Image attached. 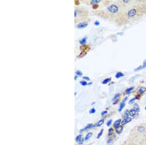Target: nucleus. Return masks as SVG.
<instances>
[{
  "instance_id": "nucleus-1",
  "label": "nucleus",
  "mask_w": 146,
  "mask_h": 145,
  "mask_svg": "<svg viewBox=\"0 0 146 145\" xmlns=\"http://www.w3.org/2000/svg\"><path fill=\"white\" fill-rule=\"evenodd\" d=\"M146 12V4L141 2H137L135 5L124 12L122 16L118 20L120 21L123 19V22L133 21L141 17Z\"/></svg>"
},
{
  "instance_id": "nucleus-2",
  "label": "nucleus",
  "mask_w": 146,
  "mask_h": 145,
  "mask_svg": "<svg viewBox=\"0 0 146 145\" xmlns=\"http://www.w3.org/2000/svg\"><path fill=\"white\" fill-rule=\"evenodd\" d=\"M146 135V123L140 124L132 128L129 138L141 143Z\"/></svg>"
},
{
  "instance_id": "nucleus-3",
  "label": "nucleus",
  "mask_w": 146,
  "mask_h": 145,
  "mask_svg": "<svg viewBox=\"0 0 146 145\" xmlns=\"http://www.w3.org/2000/svg\"><path fill=\"white\" fill-rule=\"evenodd\" d=\"M118 3L122 6L123 8L124 7H128V9H129L131 7L135 5L136 3L137 2L134 1H129V0H123V1H119Z\"/></svg>"
},
{
  "instance_id": "nucleus-4",
  "label": "nucleus",
  "mask_w": 146,
  "mask_h": 145,
  "mask_svg": "<svg viewBox=\"0 0 146 145\" xmlns=\"http://www.w3.org/2000/svg\"><path fill=\"white\" fill-rule=\"evenodd\" d=\"M121 145H142L141 143L138 142L136 140L129 138L128 140L125 141Z\"/></svg>"
},
{
  "instance_id": "nucleus-5",
  "label": "nucleus",
  "mask_w": 146,
  "mask_h": 145,
  "mask_svg": "<svg viewBox=\"0 0 146 145\" xmlns=\"http://www.w3.org/2000/svg\"><path fill=\"white\" fill-rule=\"evenodd\" d=\"M131 120H132V119H131V117H130L129 116L126 117V118H125L122 121L121 123V125L124 126L125 125H126L127 124L129 123V122H131Z\"/></svg>"
},
{
  "instance_id": "nucleus-6",
  "label": "nucleus",
  "mask_w": 146,
  "mask_h": 145,
  "mask_svg": "<svg viewBox=\"0 0 146 145\" xmlns=\"http://www.w3.org/2000/svg\"><path fill=\"white\" fill-rule=\"evenodd\" d=\"M88 25V23L85 22L83 23H78V25L76 26V27L78 29H84L85 27H86Z\"/></svg>"
},
{
  "instance_id": "nucleus-7",
  "label": "nucleus",
  "mask_w": 146,
  "mask_h": 145,
  "mask_svg": "<svg viewBox=\"0 0 146 145\" xmlns=\"http://www.w3.org/2000/svg\"><path fill=\"white\" fill-rule=\"evenodd\" d=\"M127 99H128V97H126V98L123 100L122 102L121 103V104H120V105L119 108V112H121L122 110L124 108L125 106V102L126 101V100H127Z\"/></svg>"
},
{
  "instance_id": "nucleus-8",
  "label": "nucleus",
  "mask_w": 146,
  "mask_h": 145,
  "mask_svg": "<svg viewBox=\"0 0 146 145\" xmlns=\"http://www.w3.org/2000/svg\"><path fill=\"white\" fill-rule=\"evenodd\" d=\"M115 132H116V134H121V133H122V132L123 131V126L120 125L119 126H118V127H117L116 128H115Z\"/></svg>"
},
{
  "instance_id": "nucleus-9",
  "label": "nucleus",
  "mask_w": 146,
  "mask_h": 145,
  "mask_svg": "<svg viewBox=\"0 0 146 145\" xmlns=\"http://www.w3.org/2000/svg\"><path fill=\"white\" fill-rule=\"evenodd\" d=\"M76 142H78L80 144H82L83 143V139L82 138V135L80 134L76 136Z\"/></svg>"
},
{
  "instance_id": "nucleus-10",
  "label": "nucleus",
  "mask_w": 146,
  "mask_h": 145,
  "mask_svg": "<svg viewBox=\"0 0 146 145\" xmlns=\"http://www.w3.org/2000/svg\"><path fill=\"white\" fill-rule=\"evenodd\" d=\"M121 123V120L120 119H118L115 121V123L113 124V127L114 128H115L119 126L120 124Z\"/></svg>"
},
{
  "instance_id": "nucleus-11",
  "label": "nucleus",
  "mask_w": 146,
  "mask_h": 145,
  "mask_svg": "<svg viewBox=\"0 0 146 145\" xmlns=\"http://www.w3.org/2000/svg\"><path fill=\"white\" fill-rule=\"evenodd\" d=\"M136 110L134 108H132L129 111V115L131 117H135L136 114Z\"/></svg>"
},
{
  "instance_id": "nucleus-12",
  "label": "nucleus",
  "mask_w": 146,
  "mask_h": 145,
  "mask_svg": "<svg viewBox=\"0 0 146 145\" xmlns=\"http://www.w3.org/2000/svg\"><path fill=\"white\" fill-rule=\"evenodd\" d=\"M146 88H145V87H141V88H140L139 90L138 91V94H143V93L146 92Z\"/></svg>"
},
{
  "instance_id": "nucleus-13",
  "label": "nucleus",
  "mask_w": 146,
  "mask_h": 145,
  "mask_svg": "<svg viewBox=\"0 0 146 145\" xmlns=\"http://www.w3.org/2000/svg\"><path fill=\"white\" fill-rule=\"evenodd\" d=\"M104 123V119H101L96 124V126L97 127H100Z\"/></svg>"
},
{
  "instance_id": "nucleus-14",
  "label": "nucleus",
  "mask_w": 146,
  "mask_h": 145,
  "mask_svg": "<svg viewBox=\"0 0 146 145\" xmlns=\"http://www.w3.org/2000/svg\"><path fill=\"white\" fill-rule=\"evenodd\" d=\"M93 135V134H92V132H89V133H88L86 135V136H85V140L87 141V140H88Z\"/></svg>"
},
{
  "instance_id": "nucleus-15",
  "label": "nucleus",
  "mask_w": 146,
  "mask_h": 145,
  "mask_svg": "<svg viewBox=\"0 0 146 145\" xmlns=\"http://www.w3.org/2000/svg\"><path fill=\"white\" fill-rule=\"evenodd\" d=\"M87 41L86 37H84L83 39H82V40H80V43L81 45H84L85 43H86Z\"/></svg>"
},
{
  "instance_id": "nucleus-16",
  "label": "nucleus",
  "mask_w": 146,
  "mask_h": 145,
  "mask_svg": "<svg viewBox=\"0 0 146 145\" xmlns=\"http://www.w3.org/2000/svg\"><path fill=\"white\" fill-rule=\"evenodd\" d=\"M133 89H134L133 87H131V88H128V89L126 91V94H131V92L133 90Z\"/></svg>"
},
{
  "instance_id": "nucleus-17",
  "label": "nucleus",
  "mask_w": 146,
  "mask_h": 145,
  "mask_svg": "<svg viewBox=\"0 0 146 145\" xmlns=\"http://www.w3.org/2000/svg\"><path fill=\"white\" fill-rule=\"evenodd\" d=\"M100 2V0H92L91 2H90V3L92 5H96V3H99Z\"/></svg>"
},
{
  "instance_id": "nucleus-18",
  "label": "nucleus",
  "mask_w": 146,
  "mask_h": 145,
  "mask_svg": "<svg viewBox=\"0 0 146 145\" xmlns=\"http://www.w3.org/2000/svg\"><path fill=\"white\" fill-rule=\"evenodd\" d=\"M124 76V74H123L122 73H121V72H118V73H117L116 74V75H115V77H116V78H119L120 77H122Z\"/></svg>"
},
{
  "instance_id": "nucleus-19",
  "label": "nucleus",
  "mask_w": 146,
  "mask_h": 145,
  "mask_svg": "<svg viewBox=\"0 0 146 145\" xmlns=\"http://www.w3.org/2000/svg\"><path fill=\"white\" fill-rule=\"evenodd\" d=\"M107 144L108 145H112L113 144V139L111 138H110L109 139H108L107 141Z\"/></svg>"
},
{
  "instance_id": "nucleus-20",
  "label": "nucleus",
  "mask_w": 146,
  "mask_h": 145,
  "mask_svg": "<svg viewBox=\"0 0 146 145\" xmlns=\"http://www.w3.org/2000/svg\"><path fill=\"white\" fill-rule=\"evenodd\" d=\"M92 127H93V125L92 124H89V125L87 126L84 129H83L82 130H88V129H90Z\"/></svg>"
},
{
  "instance_id": "nucleus-21",
  "label": "nucleus",
  "mask_w": 146,
  "mask_h": 145,
  "mask_svg": "<svg viewBox=\"0 0 146 145\" xmlns=\"http://www.w3.org/2000/svg\"><path fill=\"white\" fill-rule=\"evenodd\" d=\"M133 108L135 109L137 112L139 111L140 109L139 108V107H138L137 104H135V105H134V108Z\"/></svg>"
},
{
  "instance_id": "nucleus-22",
  "label": "nucleus",
  "mask_w": 146,
  "mask_h": 145,
  "mask_svg": "<svg viewBox=\"0 0 146 145\" xmlns=\"http://www.w3.org/2000/svg\"><path fill=\"white\" fill-rule=\"evenodd\" d=\"M111 78H107L106 79H105L104 81H103V82H102V84H106L108 83L109 82L111 81Z\"/></svg>"
},
{
  "instance_id": "nucleus-23",
  "label": "nucleus",
  "mask_w": 146,
  "mask_h": 145,
  "mask_svg": "<svg viewBox=\"0 0 146 145\" xmlns=\"http://www.w3.org/2000/svg\"><path fill=\"white\" fill-rule=\"evenodd\" d=\"M80 84L82 85V86H86L88 84L87 83L86 81H81L80 82Z\"/></svg>"
},
{
  "instance_id": "nucleus-24",
  "label": "nucleus",
  "mask_w": 146,
  "mask_h": 145,
  "mask_svg": "<svg viewBox=\"0 0 146 145\" xmlns=\"http://www.w3.org/2000/svg\"><path fill=\"white\" fill-rule=\"evenodd\" d=\"M103 132V129H102V130H100V133L98 134V136H97V138H100V137L101 136V135H102Z\"/></svg>"
},
{
  "instance_id": "nucleus-25",
  "label": "nucleus",
  "mask_w": 146,
  "mask_h": 145,
  "mask_svg": "<svg viewBox=\"0 0 146 145\" xmlns=\"http://www.w3.org/2000/svg\"><path fill=\"white\" fill-rule=\"evenodd\" d=\"M129 110H127L126 111V112H125V118H126V117H127L129 116Z\"/></svg>"
},
{
  "instance_id": "nucleus-26",
  "label": "nucleus",
  "mask_w": 146,
  "mask_h": 145,
  "mask_svg": "<svg viewBox=\"0 0 146 145\" xmlns=\"http://www.w3.org/2000/svg\"><path fill=\"white\" fill-rule=\"evenodd\" d=\"M76 75L77 76H81L82 75V72L80 71V70H78V71H76Z\"/></svg>"
},
{
  "instance_id": "nucleus-27",
  "label": "nucleus",
  "mask_w": 146,
  "mask_h": 145,
  "mask_svg": "<svg viewBox=\"0 0 146 145\" xmlns=\"http://www.w3.org/2000/svg\"><path fill=\"white\" fill-rule=\"evenodd\" d=\"M141 144L142 145H146V135L144 138L143 139V141L141 142Z\"/></svg>"
},
{
  "instance_id": "nucleus-28",
  "label": "nucleus",
  "mask_w": 146,
  "mask_h": 145,
  "mask_svg": "<svg viewBox=\"0 0 146 145\" xmlns=\"http://www.w3.org/2000/svg\"><path fill=\"white\" fill-rule=\"evenodd\" d=\"M120 96V94H116L115 95V96L113 97V100H116V99H117L119 98V97Z\"/></svg>"
},
{
  "instance_id": "nucleus-29",
  "label": "nucleus",
  "mask_w": 146,
  "mask_h": 145,
  "mask_svg": "<svg viewBox=\"0 0 146 145\" xmlns=\"http://www.w3.org/2000/svg\"><path fill=\"white\" fill-rule=\"evenodd\" d=\"M90 113L91 114H93L95 113V112H96V110H95V108H92L91 110H90Z\"/></svg>"
},
{
  "instance_id": "nucleus-30",
  "label": "nucleus",
  "mask_w": 146,
  "mask_h": 145,
  "mask_svg": "<svg viewBox=\"0 0 146 145\" xmlns=\"http://www.w3.org/2000/svg\"><path fill=\"white\" fill-rule=\"evenodd\" d=\"M136 99V98H133L131 100H130L129 101V104H132L133 103V102H135V100Z\"/></svg>"
},
{
  "instance_id": "nucleus-31",
  "label": "nucleus",
  "mask_w": 146,
  "mask_h": 145,
  "mask_svg": "<svg viewBox=\"0 0 146 145\" xmlns=\"http://www.w3.org/2000/svg\"><path fill=\"white\" fill-rule=\"evenodd\" d=\"M111 123H112V120H109L108 121V122L107 123V126H110L111 125Z\"/></svg>"
},
{
  "instance_id": "nucleus-32",
  "label": "nucleus",
  "mask_w": 146,
  "mask_h": 145,
  "mask_svg": "<svg viewBox=\"0 0 146 145\" xmlns=\"http://www.w3.org/2000/svg\"><path fill=\"white\" fill-rule=\"evenodd\" d=\"M107 114V111H104V112H102L101 113V115H102V116H104L105 114Z\"/></svg>"
},
{
  "instance_id": "nucleus-33",
  "label": "nucleus",
  "mask_w": 146,
  "mask_h": 145,
  "mask_svg": "<svg viewBox=\"0 0 146 145\" xmlns=\"http://www.w3.org/2000/svg\"><path fill=\"white\" fill-rule=\"evenodd\" d=\"M98 5H96H96H93V9H98Z\"/></svg>"
},
{
  "instance_id": "nucleus-34",
  "label": "nucleus",
  "mask_w": 146,
  "mask_h": 145,
  "mask_svg": "<svg viewBox=\"0 0 146 145\" xmlns=\"http://www.w3.org/2000/svg\"><path fill=\"white\" fill-rule=\"evenodd\" d=\"M83 79H85V80H87V81H90V78H89L88 77H87V76H84L83 77Z\"/></svg>"
},
{
  "instance_id": "nucleus-35",
  "label": "nucleus",
  "mask_w": 146,
  "mask_h": 145,
  "mask_svg": "<svg viewBox=\"0 0 146 145\" xmlns=\"http://www.w3.org/2000/svg\"><path fill=\"white\" fill-rule=\"evenodd\" d=\"M146 67V60L145 61V62H144V63H143V66H142V68H145V67Z\"/></svg>"
},
{
  "instance_id": "nucleus-36",
  "label": "nucleus",
  "mask_w": 146,
  "mask_h": 145,
  "mask_svg": "<svg viewBox=\"0 0 146 145\" xmlns=\"http://www.w3.org/2000/svg\"><path fill=\"white\" fill-rule=\"evenodd\" d=\"M141 69H142V67L140 66V67H139L138 68H137L136 69H135V71H138V70H140Z\"/></svg>"
},
{
  "instance_id": "nucleus-37",
  "label": "nucleus",
  "mask_w": 146,
  "mask_h": 145,
  "mask_svg": "<svg viewBox=\"0 0 146 145\" xmlns=\"http://www.w3.org/2000/svg\"><path fill=\"white\" fill-rule=\"evenodd\" d=\"M95 25H100V22H98V21H96L95 22Z\"/></svg>"
},
{
  "instance_id": "nucleus-38",
  "label": "nucleus",
  "mask_w": 146,
  "mask_h": 145,
  "mask_svg": "<svg viewBox=\"0 0 146 145\" xmlns=\"http://www.w3.org/2000/svg\"><path fill=\"white\" fill-rule=\"evenodd\" d=\"M113 128H110L109 130V133H111V132H113Z\"/></svg>"
},
{
  "instance_id": "nucleus-39",
  "label": "nucleus",
  "mask_w": 146,
  "mask_h": 145,
  "mask_svg": "<svg viewBox=\"0 0 146 145\" xmlns=\"http://www.w3.org/2000/svg\"><path fill=\"white\" fill-rule=\"evenodd\" d=\"M75 3L76 4V5H79V3H80V2H79L78 1H75Z\"/></svg>"
},
{
  "instance_id": "nucleus-40",
  "label": "nucleus",
  "mask_w": 146,
  "mask_h": 145,
  "mask_svg": "<svg viewBox=\"0 0 146 145\" xmlns=\"http://www.w3.org/2000/svg\"><path fill=\"white\" fill-rule=\"evenodd\" d=\"M77 13H78V12H77V10H75V17H76V16H77Z\"/></svg>"
},
{
  "instance_id": "nucleus-41",
  "label": "nucleus",
  "mask_w": 146,
  "mask_h": 145,
  "mask_svg": "<svg viewBox=\"0 0 146 145\" xmlns=\"http://www.w3.org/2000/svg\"><path fill=\"white\" fill-rule=\"evenodd\" d=\"M77 78H78V76H77V75H76L75 77V80H76V79H77Z\"/></svg>"
},
{
  "instance_id": "nucleus-42",
  "label": "nucleus",
  "mask_w": 146,
  "mask_h": 145,
  "mask_svg": "<svg viewBox=\"0 0 146 145\" xmlns=\"http://www.w3.org/2000/svg\"><path fill=\"white\" fill-rule=\"evenodd\" d=\"M145 110H146V107L145 108Z\"/></svg>"
}]
</instances>
